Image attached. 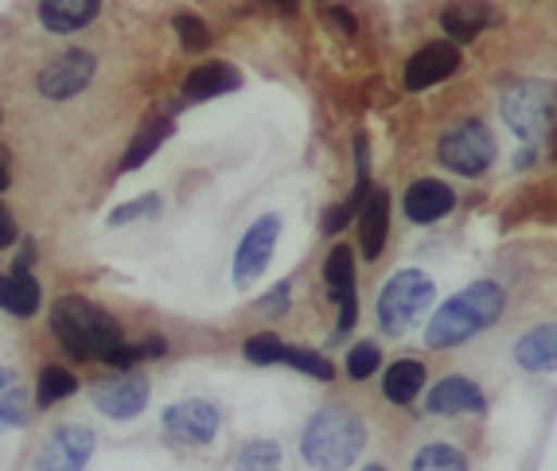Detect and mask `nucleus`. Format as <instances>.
I'll return each instance as SVG.
<instances>
[{"label": "nucleus", "mask_w": 557, "mask_h": 471, "mask_svg": "<svg viewBox=\"0 0 557 471\" xmlns=\"http://www.w3.org/2000/svg\"><path fill=\"white\" fill-rule=\"evenodd\" d=\"M507 312V293L495 281H472L468 288H460L456 296H448L445 305L437 308V315L429 320L425 343L448 351V347H460V343L475 339L487 327Z\"/></svg>", "instance_id": "obj_1"}, {"label": "nucleus", "mask_w": 557, "mask_h": 471, "mask_svg": "<svg viewBox=\"0 0 557 471\" xmlns=\"http://www.w3.org/2000/svg\"><path fill=\"white\" fill-rule=\"evenodd\" d=\"M367 448V421L351 406H324L308 417L300 456L317 471H347Z\"/></svg>", "instance_id": "obj_2"}, {"label": "nucleus", "mask_w": 557, "mask_h": 471, "mask_svg": "<svg viewBox=\"0 0 557 471\" xmlns=\"http://www.w3.org/2000/svg\"><path fill=\"white\" fill-rule=\"evenodd\" d=\"M51 332L75 359H110L121 343V327L106 308L90 305L86 296H63L51 308Z\"/></svg>", "instance_id": "obj_3"}, {"label": "nucleus", "mask_w": 557, "mask_h": 471, "mask_svg": "<svg viewBox=\"0 0 557 471\" xmlns=\"http://www.w3.org/2000/svg\"><path fill=\"white\" fill-rule=\"evenodd\" d=\"M437 300V285L421 269H398L379 293V327L394 339H401L406 332L425 320V312Z\"/></svg>", "instance_id": "obj_4"}, {"label": "nucleus", "mask_w": 557, "mask_h": 471, "mask_svg": "<svg viewBox=\"0 0 557 471\" xmlns=\"http://www.w3.org/2000/svg\"><path fill=\"white\" fill-rule=\"evenodd\" d=\"M503 121L511 125L515 137H522L530 148L539 140L549 137L557 121V86L546 78H527V83H515L511 90L503 94Z\"/></svg>", "instance_id": "obj_5"}, {"label": "nucleus", "mask_w": 557, "mask_h": 471, "mask_svg": "<svg viewBox=\"0 0 557 471\" xmlns=\"http://www.w3.org/2000/svg\"><path fill=\"white\" fill-rule=\"evenodd\" d=\"M437 160L456 176H483L495 160V137L480 117H468L441 137Z\"/></svg>", "instance_id": "obj_6"}, {"label": "nucleus", "mask_w": 557, "mask_h": 471, "mask_svg": "<svg viewBox=\"0 0 557 471\" xmlns=\"http://www.w3.org/2000/svg\"><path fill=\"white\" fill-rule=\"evenodd\" d=\"M94 448H98V433L90 425H59L55 433L47 436L44 448H39L32 471H83L90 463Z\"/></svg>", "instance_id": "obj_7"}, {"label": "nucleus", "mask_w": 557, "mask_h": 471, "mask_svg": "<svg viewBox=\"0 0 557 471\" xmlns=\"http://www.w3.org/2000/svg\"><path fill=\"white\" fill-rule=\"evenodd\" d=\"M219 425H223V413L207 398H184L164 409V433L176 444H187V448L211 444L219 436Z\"/></svg>", "instance_id": "obj_8"}, {"label": "nucleus", "mask_w": 557, "mask_h": 471, "mask_svg": "<svg viewBox=\"0 0 557 471\" xmlns=\"http://www.w3.org/2000/svg\"><path fill=\"white\" fill-rule=\"evenodd\" d=\"M281 238V214H261L250 231L242 234L238 253H234V285L250 288V281H258L273 261Z\"/></svg>", "instance_id": "obj_9"}, {"label": "nucleus", "mask_w": 557, "mask_h": 471, "mask_svg": "<svg viewBox=\"0 0 557 471\" xmlns=\"http://www.w3.org/2000/svg\"><path fill=\"white\" fill-rule=\"evenodd\" d=\"M94 71H98L94 51L75 47V51H66L55 63L44 66V74H39V94L51 98V102H66V98H75V94H83L86 86H90Z\"/></svg>", "instance_id": "obj_10"}, {"label": "nucleus", "mask_w": 557, "mask_h": 471, "mask_svg": "<svg viewBox=\"0 0 557 471\" xmlns=\"http://www.w3.org/2000/svg\"><path fill=\"white\" fill-rule=\"evenodd\" d=\"M90 401L98 413L113 417V421H129L149 406V379H140L133 370L117 374V379H106L90 389Z\"/></svg>", "instance_id": "obj_11"}, {"label": "nucleus", "mask_w": 557, "mask_h": 471, "mask_svg": "<svg viewBox=\"0 0 557 471\" xmlns=\"http://www.w3.org/2000/svg\"><path fill=\"white\" fill-rule=\"evenodd\" d=\"M425 409L433 417H465V413H483L487 398H483L480 382L465 379V374H448V379H441L425 394Z\"/></svg>", "instance_id": "obj_12"}, {"label": "nucleus", "mask_w": 557, "mask_h": 471, "mask_svg": "<svg viewBox=\"0 0 557 471\" xmlns=\"http://www.w3.org/2000/svg\"><path fill=\"white\" fill-rule=\"evenodd\" d=\"M460 66V51H456L453 39L445 44H425L418 55L406 63V86L409 90H429V86L445 83L448 74H456Z\"/></svg>", "instance_id": "obj_13"}, {"label": "nucleus", "mask_w": 557, "mask_h": 471, "mask_svg": "<svg viewBox=\"0 0 557 471\" xmlns=\"http://www.w3.org/2000/svg\"><path fill=\"white\" fill-rule=\"evenodd\" d=\"M456 191L441 179H418V184L406 187V199H401V211L409 222L429 226V222H441L445 214H453Z\"/></svg>", "instance_id": "obj_14"}, {"label": "nucleus", "mask_w": 557, "mask_h": 471, "mask_svg": "<svg viewBox=\"0 0 557 471\" xmlns=\"http://www.w3.org/2000/svg\"><path fill=\"white\" fill-rule=\"evenodd\" d=\"M359 238H362V253L371 261H379V253L386 250V238H391V195H386V187H371V195L362 199Z\"/></svg>", "instance_id": "obj_15"}, {"label": "nucleus", "mask_w": 557, "mask_h": 471, "mask_svg": "<svg viewBox=\"0 0 557 471\" xmlns=\"http://www.w3.org/2000/svg\"><path fill=\"white\" fill-rule=\"evenodd\" d=\"M98 9H102V0H39V20H44L47 32L66 36V32L90 28Z\"/></svg>", "instance_id": "obj_16"}, {"label": "nucleus", "mask_w": 557, "mask_h": 471, "mask_svg": "<svg viewBox=\"0 0 557 471\" xmlns=\"http://www.w3.org/2000/svg\"><path fill=\"white\" fill-rule=\"evenodd\" d=\"M515 362L530 374H549L557 370V324L530 327L519 343H515Z\"/></svg>", "instance_id": "obj_17"}, {"label": "nucleus", "mask_w": 557, "mask_h": 471, "mask_svg": "<svg viewBox=\"0 0 557 471\" xmlns=\"http://www.w3.org/2000/svg\"><path fill=\"white\" fill-rule=\"evenodd\" d=\"M421 389H425V362L421 359H398L382 374V394H386V401H394V406L418 401Z\"/></svg>", "instance_id": "obj_18"}, {"label": "nucleus", "mask_w": 557, "mask_h": 471, "mask_svg": "<svg viewBox=\"0 0 557 471\" xmlns=\"http://www.w3.org/2000/svg\"><path fill=\"white\" fill-rule=\"evenodd\" d=\"M39 281L32 277V269L12 265V273H0V308L12 315H36L39 308Z\"/></svg>", "instance_id": "obj_19"}, {"label": "nucleus", "mask_w": 557, "mask_h": 471, "mask_svg": "<svg viewBox=\"0 0 557 471\" xmlns=\"http://www.w3.org/2000/svg\"><path fill=\"white\" fill-rule=\"evenodd\" d=\"M238 71L226 63H207L196 66V71L187 74V86H184V98L187 102H207V98H219V94H231L238 90Z\"/></svg>", "instance_id": "obj_20"}, {"label": "nucleus", "mask_w": 557, "mask_h": 471, "mask_svg": "<svg viewBox=\"0 0 557 471\" xmlns=\"http://www.w3.org/2000/svg\"><path fill=\"white\" fill-rule=\"evenodd\" d=\"M492 20H495V9H492V4H483V0H460V4L445 9L441 24H445V32L456 39V44H468V39L480 36V32L487 28Z\"/></svg>", "instance_id": "obj_21"}, {"label": "nucleus", "mask_w": 557, "mask_h": 471, "mask_svg": "<svg viewBox=\"0 0 557 471\" xmlns=\"http://www.w3.org/2000/svg\"><path fill=\"white\" fill-rule=\"evenodd\" d=\"M409 471H468V456L453 441H429L413 453Z\"/></svg>", "instance_id": "obj_22"}, {"label": "nucleus", "mask_w": 557, "mask_h": 471, "mask_svg": "<svg viewBox=\"0 0 557 471\" xmlns=\"http://www.w3.org/2000/svg\"><path fill=\"white\" fill-rule=\"evenodd\" d=\"M28 421V389L16 370H0V429H20Z\"/></svg>", "instance_id": "obj_23"}, {"label": "nucleus", "mask_w": 557, "mask_h": 471, "mask_svg": "<svg viewBox=\"0 0 557 471\" xmlns=\"http://www.w3.org/2000/svg\"><path fill=\"white\" fill-rule=\"evenodd\" d=\"M324 285L327 296H332L335 305H344L347 296H355V253L347 246H335L324 261Z\"/></svg>", "instance_id": "obj_24"}, {"label": "nucleus", "mask_w": 557, "mask_h": 471, "mask_svg": "<svg viewBox=\"0 0 557 471\" xmlns=\"http://www.w3.org/2000/svg\"><path fill=\"white\" fill-rule=\"evenodd\" d=\"M281 468V444L265 441V436H253L238 448L234 456V471H277Z\"/></svg>", "instance_id": "obj_25"}, {"label": "nucleus", "mask_w": 557, "mask_h": 471, "mask_svg": "<svg viewBox=\"0 0 557 471\" xmlns=\"http://www.w3.org/2000/svg\"><path fill=\"white\" fill-rule=\"evenodd\" d=\"M75 389H78V379L71 374V370H63V367H44V374H39L36 401H39V409H51L55 401L71 398Z\"/></svg>", "instance_id": "obj_26"}, {"label": "nucleus", "mask_w": 557, "mask_h": 471, "mask_svg": "<svg viewBox=\"0 0 557 471\" xmlns=\"http://www.w3.org/2000/svg\"><path fill=\"white\" fill-rule=\"evenodd\" d=\"M168 133H172V121H168V117H164V121H152L149 129L140 133V137L129 145V152H125V160H121V168H125V172H129V168H140V164H145V160L152 157V152H157L160 145H164Z\"/></svg>", "instance_id": "obj_27"}, {"label": "nucleus", "mask_w": 557, "mask_h": 471, "mask_svg": "<svg viewBox=\"0 0 557 471\" xmlns=\"http://www.w3.org/2000/svg\"><path fill=\"white\" fill-rule=\"evenodd\" d=\"M281 362L293 370H300V374H308V379H317V382H332L335 379V367L324 359V355L317 351H305V347H288L285 343V355H281Z\"/></svg>", "instance_id": "obj_28"}, {"label": "nucleus", "mask_w": 557, "mask_h": 471, "mask_svg": "<svg viewBox=\"0 0 557 471\" xmlns=\"http://www.w3.org/2000/svg\"><path fill=\"white\" fill-rule=\"evenodd\" d=\"M168 347H164V339H145V343H121L117 351L110 355V367H117V370H125V374H129L133 367H137V362H145V359H160V355H164Z\"/></svg>", "instance_id": "obj_29"}, {"label": "nucleus", "mask_w": 557, "mask_h": 471, "mask_svg": "<svg viewBox=\"0 0 557 471\" xmlns=\"http://www.w3.org/2000/svg\"><path fill=\"white\" fill-rule=\"evenodd\" d=\"M379 362H382V347L379 343H355L351 351H347V379L355 382H367L371 374H379Z\"/></svg>", "instance_id": "obj_30"}, {"label": "nucleus", "mask_w": 557, "mask_h": 471, "mask_svg": "<svg viewBox=\"0 0 557 471\" xmlns=\"http://www.w3.org/2000/svg\"><path fill=\"white\" fill-rule=\"evenodd\" d=\"M242 355H246V362H253V367H277L281 355H285V343L277 339V335H253V339H246V347H242Z\"/></svg>", "instance_id": "obj_31"}, {"label": "nucleus", "mask_w": 557, "mask_h": 471, "mask_svg": "<svg viewBox=\"0 0 557 471\" xmlns=\"http://www.w3.org/2000/svg\"><path fill=\"white\" fill-rule=\"evenodd\" d=\"M172 24H176V36H180V44H184L187 51H203V47L211 44V32H207V24L199 16H191V12H180Z\"/></svg>", "instance_id": "obj_32"}, {"label": "nucleus", "mask_w": 557, "mask_h": 471, "mask_svg": "<svg viewBox=\"0 0 557 471\" xmlns=\"http://www.w3.org/2000/svg\"><path fill=\"white\" fill-rule=\"evenodd\" d=\"M160 195H140L133 203H121L117 211L110 214V226H125V222H137V219H149V214L160 211Z\"/></svg>", "instance_id": "obj_33"}, {"label": "nucleus", "mask_w": 557, "mask_h": 471, "mask_svg": "<svg viewBox=\"0 0 557 471\" xmlns=\"http://www.w3.org/2000/svg\"><path fill=\"white\" fill-rule=\"evenodd\" d=\"M288 296H293V285H288V281H281V285H273L270 293L261 296L258 312L261 315H285L288 312Z\"/></svg>", "instance_id": "obj_34"}, {"label": "nucleus", "mask_w": 557, "mask_h": 471, "mask_svg": "<svg viewBox=\"0 0 557 471\" xmlns=\"http://www.w3.org/2000/svg\"><path fill=\"white\" fill-rule=\"evenodd\" d=\"M355 320H359V300H355V296H347L344 305H339V324H335V335H347V332H351Z\"/></svg>", "instance_id": "obj_35"}, {"label": "nucleus", "mask_w": 557, "mask_h": 471, "mask_svg": "<svg viewBox=\"0 0 557 471\" xmlns=\"http://www.w3.org/2000/svg\"><path fill=\"white\" fill-rule=\"evenodd\" d=\"M16 238H20V234H16V219H12V214L0 207V250H9Z\"/></svg>", "instance_id": "obj_36"}, {"label": "nucleus", "mask_w": 557, "mask_h": 471, "mask_svg": "<svg viewBox=\"0 0 557 471\" xmlns=\"http://www.w3.org/2000/svg\"><path fill=\"white\" fill-rule=\"evenodd\" d=\"M332 20H335V24H339V28L355 32V20H351V12H344V9H335V12H332Z\"/></svg>", "instance_id": "obj_37"}, {"label": "nucleus", "mask_w": 557, "mask_h": 471, "mask_svg": "<svg viewBox=\"0 0 557 471\" xmlns=\"http://www.w3.org/2000/svg\"><path fill=\"white\" fill-rule=\"evenodd\" d=\"M4 187H9V168L0 164V191H4Z\"/></svg>", "instance_id": "obj_38"}, {"label": "nucleus", "mask_w": 557, "mask_h": 471, "mask_svg": "<svg viewBox=\"0 0 557 471\" xmlns=\"http://www.w3.org/2000/svg\"><path fill=\"white\" fill-rule=\"evenodd\" d=\"M270 4H285V9H293V4H297V0H270Z\"/></svg>", "instance_id": "obj_39"}, {"label": "nucleus", "mask_w": 557, "mask_h": 471, "mask_svg": "<svg viewBox=\"0 0 557 471\" xmlns=\"http://www.w3.org/2000/svg\"><path fill=\"white\" fill-rule=\"evenodd\" d=\"M367 471H386V468H379V463H371V468H367Z\"/></svg>", "instance_id": "obj_40"}]
</instances>
